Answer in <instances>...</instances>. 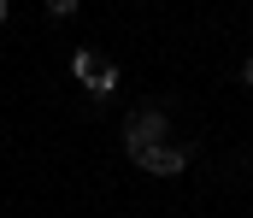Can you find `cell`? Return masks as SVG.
<instances>
[{"label": "cell", "mask_w": 253, "mask_h": 218, "mask_svg": "<svg viewBox=\"0 0 253 218\" xmlns=\"http://www.w3.org/2000/svg\"><path fill=\"white\" fill-rule=\"evenodd\" d=\"M6 12H12V6H6V0H0V24H6Z\"/></svg>", "instance_id": "obj_7"}, {"label": "cell", "mask_w": 253, "mask_h": 218, "mask_svg": "<svg viewBox=\"0 0 253 218\" xmlns=\"http://www.w3.org/2000/svg\"><path fill=\"white\" fill-rule=\"evenodd\" d=\"M94 71H100V53H94V47H83V53L71 59V77H77V83L88 88V83H94Z\"/></svg>", "instance_id": "obj_3"}, {"label": "cell", "mask_w": 253, "mask_h": 218, "mask_svg": "<svg viewBox=\"0 0 253 218\" xmlns=\"http://www.w3.org/2000/svg\"><path fill=\"white\" fill-rule=\"evenodd\" d=\"M47 18H77V0H47Z\"/></svg>", "instance_id": "obj_5"}, {"label": "cell", "mask_w": 253, "mask_h": 218, "mask_svg": "<svg viewBox=\"0 0 253 218\" xmlns=\"http://www.w3.org/2000/svg\"><path fill=\"white\" fill-rule=\"evenodd\" d=\"M135 165H141V171H153V177H183V171H189V147H183V142L141 147V153H135Z\"/></svg>", "instance_id": "obj_2"}, {"label": "cell", "mask_w": 253, "mask_h": 218, "mask_svg": "<svg viewBox=\"0 0 253 218\" xmlns=\"http://www.w3.org/2000/svg\"><path fill=\"white\" fill-rule=\"evenodd\" d=\"M242 83H248V88H253V53H248V65H242Z\"/></svg>", "instance_id": "obj_6"}, {"label": "cell", "mask_w": 253, "mask_h": 218, "mask_svg": "<svg viewBox=\"0 0 253 218\" xmlns=\"http://www.w3.org/2000/svg\"><path fill=\"white\" fill-rule=\"evenodd\" d=\"M165 136H171V118H165L159 106H141V112L124 118V153H129V159H135L141 147H159Z\"/></svg>", "instance_id": "obj_1"}, {"label": "cell", "mask_w": 253, "mask_h": 218, "mask_svg": "<svg viewBox=\"0 0 253 218\" xmlns=\"http://www.w3.org/2000/svg\"><path fill=\"white\" fill-rule=\"evenodd\" d=\"M88 94H94V100L118 94V65H100V71H94V83H88Z\"/></svg>", "instance_id": "obj_4"}]
</instances>
